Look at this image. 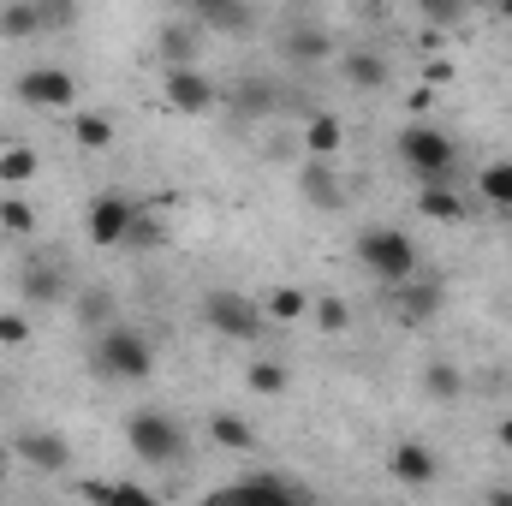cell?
<instances>
[{
  "label": "cell",
  "mask_w": 512,
  "mask_h": 506,
  "mask_svg": "<svg viewBox=\"0 0 512 506\" xmlns=\"http://www.w3.org/2000/svg\"><path fill=\"white\" fill-rule=\"evenodd\" d=\"M126 441H131V453H137L143 465H185V453H191L179 417H167V411H131Z\"/></svg>",
  "instance_id": "obj_1"
},
{
  "label": "cell",
  "mask_w": 512,
  "mask_h": 506,
  "mask_svg": "<svg viewBox=\"0 0 512 506\" xmlns=\"http://www.w3.org/2000/svg\"><path fill=\"white\" fill-rule=\"evenodd\" d=\"M358 262H364L376 280H387V292L405 286V280H417V245H411L399 227H364V233H358Z\"/></svg>",
  "instance_id": "obj_2"
},
{
  "label": "cell",
  "mask_w": 512,
  "mask_h": 506,
  "mask_svg": "<svg viewBox=\"0 0 512 506\" xmlns=\"http://www.w3.org/2000/svg\"><path fill=\"white\" fill-rule=\"evenodd\" d=\"M399 161L423 179V185H447L453 161H459V143L441 126H399Z\"/></svg>",
  "instance_id": "obj_3"
},
{
  "label": "cell",
  "mask_w": 512,
  "mask_h": 506,
  "mask_svg": "<svg viewBox=\"0 0 512 506\" xmlns=\"http://www.w3.org/2000/svg\"><path fill=\"white\" fill-rule=\"evenodd\" d=\"M203 322H209V334H221V340H262L268 334V310L245 298V292H233V286H215L209 298H203Z\"/></svg>",
  "instance_id": "obj_4"
},
{
  "label": "cell",
  "mask_w": 512,
  "mask_h": 506,
  "mask_svg": "<svg viewBox=\"0 0 512 506\" xmlns=\"http://www.w3.org/2000/svg\"><path fill=\"white\" fill-rule=\"evenodd\" d=\"M96 370L108 381H143L155 370V352H149V340L126 328V322H114L108 334H96Z\"/></svg>",
  "instance_id": "obj_5"
},
{
  "label": "cell",
  "mask_w": 512,
  "mask_h": 506,
  "mask_svg": "<svg viewBox=\"0 0 512 506\" xmlns=\"http://www.w3.org/2000/svg\"><path fill=\"white\" fill-rule=\"evenodd\" d=\"M12 90H18V102L36 108V114H60V108L78 102V78H72L66 66H30V72H18Z\"/></svg>",
  "instance_id": "obj_6"
},
{
  "label": "cell",
  "mask_w": 512,
  "mask_h": 506,
  "mask_svg": "<svg viewBox=\"0 0 512 506\" xmlns=\"http://www.w3.org/2000/svg\"><path fill=\"white\" fill-rule=\"evenodd\" d=\"M66 292H72V268L60 256H30L18 268V298L24 304H60Z\"/></svg>",
  "instance_id": "obj_7"
},
{
  "label": "cell",
  "mask_w": 512,
  "mask_h": 506,
  "mask_svg": "<svg viewBox=\"0 0 512 506\" xmlns=\"http://www.w3.org/2000/svg\"><path fill=\"white\" fill-rule=\"evenodd\" d=\"M161 96H167V108H179V114H215V108H221V90H215V78H209L203 66L167 72V78H161Z\"/></svg>",
  "instance_id": "obj_8"
},
{
  "label": "cell",
  "mask_w": 512,
  "mask_h": 506,
  "mask_svg": "<svg viewBox=\"0 0 512 506\" xmlns=\"http://www.w3.org/2000/svg\"><path fill=\"white\" fill-rule=\"evenodd\" d=\"M12 453H18L30 471H42V477L72 471V447H66V435H54V429H18V435H12Z\"/></svg>",
  "instance_id": "obj_9"
},
{
  "label": "cell",
  "mask_w": 512,
  "mask_h": 506,
  "mask_svg": "<svg viewBox=\"0 0 512 506\" xmlns=\"http://www.w3.org/2000/svg\"><path fill=\"white\" fill-rule=\"evenodd\" d=\"M131 221H137V209H131L126 191H102V197L90 203V215H84V227H90V245H126Z\"/></svg>",
  "instance_id": "obj_10"
},
{
  "label": "cell",
  "mask_w": 512,
  "mask_h": 506,
  "mask_svg": "<svg viewBox=\"0 0 512 506\" xmlns=\"http://www.w3.org/2000/svg\"><path fill=\"white\" fill-rule=\"evenodd\" d=\"M155 54L167 60V72H191L197 54H203V30H197L191 18H173V24L155 30Z\"/></svg>",
  "instance_id": "obj_11"
},
{
  "label": "cell",
  "mask_w": 512,
  "mask_h": 506,
  "mask_svg": "<svg viewBox=\"0 0 512 506\" xmlns=\"http://www.w3.org/2000/svg\"><path fill=\"white\" fill-rule=\"evenodd\" d=\"M441 304H447V292H441L435 280H405V286H393V316H399L405 328L435 322V316H441Z\"/></svg>",
  "instance_id": "obj_12"
},
{
  "label": "cell",
  "mask_w": 512,
  "mask_h": 506,
  "mask_svg": "<svg viewBox=\"0 0 512 506\" xmlns=\"http://www.w3.org/2000/svg\"><path fill=\"white\" fill-rule=\"evenodd\" d=\"M191 24H197V30L245 36V30L256 24V12H251V6H239V0H197V6H191Z\"/></svg>",
  "instance_id": "obj_13"
},
{
  "label": "cell",
  "mask_w": 512,
  "mask_h": 506,
  "mask_svg": "<svg viewBox=\"0 0 512 506\" xmlns=\"http://www.w3.org/2000/svg\"><path fill=\"white\" fill-rule=\"evenodd\" d=\"M280 54H286V60H298V66H316V60H328V54H334V36H328L322 24H286Z\"/></svg>",
  "instance_id": "obj_14"
},
{
  "label": "cell",
  "mask_w": 512,
  "mask_h": 506,
  "mask_svg": "<svg viewBox=\"0 0 512 506\" xmlns=\"http://www.w3.org/2000/svg\"><path fill=\"white\" fill-rule=\"evenodd\" d=\"M387 471L399 477V483H411V489H423V483H435V453L423 447V441H399L393 453H387Z\"/></svg>",
  "instance_id": "obj_15"
},
{
  "label": "cell",
  "mask_w": 512,
  "mask_h": 506,
  "mask_svg": "<svg viewBox=\"0 0 512 506\" xmlns=\"http://www.w3.org/2000/svg\"><path fill=\"white\" fill-rule=\"evenodd\" d=\"M78 322H84L90 334H108V328L120 322V304H114V286H84V292H78Z\"/></svg>",
  "instance_id": "obj_16"
},
{
  "label": "cell",
  "mask_w": 512,
  "mask_h": 506,
  "mask_svg": "<svg viewBox=\"0 0 512 506\" xmlns=\"http://www.w3.org/2000/svg\"><path fill=\"white\" fill-rule=\"evenodd\" d=\"M304 149H310V161H334L346 149V126L334 114H310L304 120Z\"/></svg>",
  "instance_id": "obj_17"
},
{
  "label": "cell",
  "mask_w": 512,
  "mask_h": 506,
  "mask_svg": "<svg viewBox=\"0 0 512 506\" xmlns=\"http://www.w3.org/2000/svg\"><path fill=\"white\" fill-rule=\"evenodd\" d=\"M209 441L227 447V453H256V429L239 411H215V417H209Z\"/></svg>",
  "instance_id": "obj_18"
},
{
  "label": "cell",
  "mask_w": 512,
  "mask_h": 506,
  "mask_svg": "<svg viewBox=\"0 0 512 506\" xmlns=\"http://www.w3.org/2000/svg\"><path fill=\"white\" fill-rule=\"evenodd\" d=\"M298 191H304V203H316V209H340V203H346V197H340V179H334L328 161H310L304 179H298Z\"/></svg>",
  "instance_id": "obj_19"
},
{
  "label": "cell",
  "mask_w": 512,
  "mask_h": 506,
  "mask_svg": "<svg viewBox=\"0 0 512 506\" xmlns=\"http://www.w3.org/2000/svg\"><path fill=\"white\" fill-rule=\"evenodd\" d=\"M387 78H393V72H387V60L376 48H352V54H346V84H352V90H382Z\"/></svg>",
  "instance_id": "obj_20"
},
{
  "label": "cell",
  "mask_w": 512,
  "mask_h": 506,
  "mask_svg": "<svg viewBox=\"0 0 512 506\" xmlns=\"http://www.w3.org/2000/svg\"><path fill=\"white\" fill-rule=\"evenodd\" d=\"M245 489V506H316V501H304V495H292L274 471H262V477H245L239 483Z\"/></svg>",
  "instance_id": "obj_21"
},
{
  "label": "cell",
  "mask_w": 512,
  "mask_h": 506,
  "mask_svg": "<svg viewBox=\"0 0 512 506\" xmlns=\"http://www.w3.org/2000/svg\"><path fill=\"white\" fill-rule=\"evenodd\" d=\"M417 209H423L429 221H447V227L465 221V197H459L453 185H423V191H417Z\"/></svg>",
  "instance_id": "obj_22"
},
{
  "label": "cell",
  "mask_w": 512,
  "mask_h": 506,
  "mask_svg": "<svg viewBox=\"0 0 512 506\" xmlns=\"http://www.w3.org/2000/svg\"><path fill=\"white\" fill-rule=\"evenodd\" d=\"M36 30H48V18H42V0H12V6H0V36H36Z\"/></svg>",
  "instance_id": "obj_23"
},
{
  "label": "cell",
  "mask_w": 512,
  "mask_h": 506,
  "mask_svg": "<svg viewBox=\"0 0 512 506\" xmlns=\"http://www.w3.org/2000/svg\"><path fill=\"white\" fill-rule=\"evenodd\" d=\"M84 501L90 506H161L149 489H137V483H84Z\"/></svg>",
  "instance_id": "obj_24"
},
{
  "label": "cell",
  "mask_w": 512,
  "mask_h": 506,
  "mask_svg": "<svg viewBox=\"0 0 512 506\" xmlns=\"http://www.w3.org/2000/svg\"><path fill=\"white\" fill-rule=\"evenodd\" d=\"M477 191H483L501 215H512V161H489V167L477 173Z\"/></svg>",
  "instance_id": "obj_25"
},
{
  "label": "cell",
  "mask_w": 512,
  "mask_h": 506,
  "mask_svg": "<svg viewBox=\"0 0 512 506\" xmlns=\"http://www.w3.org/2000/svg\"><path fill=\"white\" fill-rule=\"evenodd\" d=\"M262 310H268V322H304V310H310V298H304V286H274Z\"/></svg>",
  "instance_id": "obj_26"
},
{
  "label": "cell",
  "mask_w": 512,
  "mask_h": 506,
  "mask_svg": "<svg viewBox=\"0 0 512 506\" xmlns=\"http://www.w3.org/2000/svg\"><path fill=\"white\" fill-rule=\"evenodd\" d=\"M72 143L90 149V155L108 149V143H114V120H108V114H78V120H72Z\"/></svg>",
  "instance_id": "obj_27"
},
{
  "label": "cell",
  "mask_w": 512,
  "mask_h": 506,
  "mask_svg": "<svg viewBox=\"0 0 512 506\" xmlns=\"http://www.w3.org/2000/svg\"><path fill=\"white\" fill-rule=\"evenodd\" d=\"M0 233L6 239H30L36 233V209L24 197H0Z\"/></svg>",
  "instance_id": "obj_28"
},
{
  "label": "cell",
  "mask_w": 512,
  "mask_h": 506,
  "mask_svg": "<svg viewBox=\"0 0 512 506\" xmlns=\"http://www.w3.org/2000/svg\"><path fill=\"white\" fill-rule=\"evenodd\" d=\"M36 179V149H0V185H30Z\"/></svg>",
  "instance_id": "obj_29"
},
{
  "label": "cell",
  "mask_w": 512,
  "mask_h": 506,
  "mask_svg": "<svg viewBox=\"0 0 512 506\" xmlns=\"http://www.w3.org/2000/svg\"><path fill=\"white\" fill-rule=\"evenodd\" d=\"M423 393H429V399H459V393H465V376H459L453 364H429V370H423Z\"/></svg>",
  "instance_id": "obj_30"
},
{
  "label": "cell",
  "mask_w": 512,
  "mask_h": 506,
  "mask_svg": "<svg viewBox=\"0 0 512 506\" xmlns=\"http://www.w3.org/2000/svg\"><path fill=\"white\" fill-rule=\"evenodd\" d=\"M245 381H251L262 399H274V393H286V381H292V376H286V364H274V358H256Z\"/></svg>",
  "instance_id": "obj_31"
},
{
  "label": "cell",
  "mask_w": 512,
  "mask_h": 506,
  "mask_svg": "<svg viewBox=\"0 0 512 506\" xmlns=\"http://www.w3.org/2000/svg\"><path fill=\"white\" fill-rule=\"evenodd\" d=\"M233 108H239V114H274V84L245 78V84H239V96H233Z\"/></svg>",
  "instance_id": "obj_32"
},
{
  "label": "cell",
  "mask_w": 512,
  "mask_h": 506,
  "mask_svg": "<svg viewBox=\"0 0 512 506\" xmlns=\"http://www.w3.org/2000/svg\"><path fill=\"white\" fill-rule=\"evenodd\" d=\"M316 328H322V334H346V328H352L346 298H322V304H316Z\"/></svg>",
  "instance_id": "obj_33"
},
{
  "label": "cell",
  "mask_w": 512,
  "mask_h": 506,
  "mask_svg": "<svg viewBox=\"0 0 512 506\" xmlns=\"http://www.w3.org/2000/svg\"><path fill=\"white\" fill-rule=\"evenodd\" d=\"M161 239H167V227H161L155 215H137V221H131V233H126V245H131V251H155Z\"/></svg>",
  "instance_id": "obj_34"
},
{
  "label": "cell",
  "mask_w": 512,
  "mask_h": 506,
  "mask_svg": "<svg viewBox=\"0 0 512 506\" xmlns=\"http://www.w3.org/2000/svg\"><path fill=\"white\" fill-rule=\"evenodd\" d=\"M423 18L429 24H465V6L459 0H423Z\"/></svg>",
  "instance_id": "obj_35"
},
{
  "label": "cell",
  "mask_w": 512,
  "mask_h": 506,
  "mask_svg": "<svg viewBox=\"0 0 512 506\" xmlns=\"http://www.w3.org/2000/svg\"><path fill=\"white\" fill-rule=\"evenodd\" d=\"M30 340V322L18 310H0V346H24Z\"/></svg>",
  "instance_id": "obj_36"
},
{
  "label": "cell",
  "mask_w": 512,
  "mask_h": 506,
  "mask_svg": "<svg viewBox=\"0 0 512 506\" xmlns=\"http://www.w3.org/2000/svg\"><path fill=\"white\" fill-rule=\"evenodd\" d=\"M42 18H48V30H66V24H78V6H60V0H48V6H42Z\"/></svg>",
  "instance_id": "obj_37"
},
{
  "label": "cell",
  "mask_w": 512,
  "mask_h": 506,
  "mask_svg": "<svg viewBox=\"0 0 512 506\" xmlns=\"http://www.w3.org/2000/svg\"><path fill=\"white\" fill-rule=\"evenodd\" d=\"M203 506H245V489H239V483H227V489L203 495Z\"/></svg>",
  "instance_id": "obj_38"
},
{
  "label": "cell",
  "mask_w": 512,
  "mask_h": 506,
  "mask_svg": "<svg viewBox=\"0 0 512 506\" xmlns=\"http://www.w3.org/2000/svg\"><path fill=\"white\" fill-rule=\"evenodd\" d=\"M495 435H501V447H507V453H512V417H507V423H501V429H495Z\"/></svg>",
  "instance_id": "obj_39"
},
{
  "label": "cell",
  "mask_w": 512,
  "mask_h": 506,
  "mask_svg": "<svg viewBox=\"0 0 512 506\" xmlns=\"http://www.w3.org/2000/svg\"><path fill=\"white\" fill-rule=\"evenodd\" d=\"M489 506H512V489H495V495H489Z\"/></svg>",
  "instance_id": "obj_40"
},
{
  "label": "cell",
  "mask_w": 512,
  "mask_h": 506,
  "mask_svg": "<svg viewBox=\"0 0 512 506\" xmlns=\"http://www.w3.org/2000/svg\"><path fill=\"white\" fill-rule=\"evenodd\" d=\"M501 12H507V18H512V6H501Z\"/></svg>",
  "instance_id": "obj_41"
},
{
  "label": "cell",
  "mask_w": 512,
  "mask_h": 506,
  "mask_svg": "<svg viewBox=\"0 0 512 506\" xmlns=\"http://www.w3.org/2000/svg\"><path fill=\"white\" fill-rule=\"evenodd\" d=\"M0 239H6V233H0Z\"/></svg>",
  "instance_id": "obj_42"
}]
</instances>
